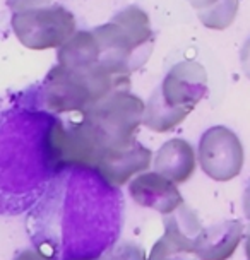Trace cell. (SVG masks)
Here are the masks:
<instances>
[{
	"label": "cell",
	"mask_w": 250,
	"mask_h": 260,
	"mask_svg": "<svg viewBox=\"0 0 250 260\" xmlns=\"http://www.w3.org/2000/svg\"><path fill=\"white\" fill-rule=\"evenodd\" d=\"M131 74L103 62L89 69H69L57 63L43 81V101L55 113H86L118 91H129Z\"/></svg>",
	"instance_id": "obj_1"
},
{
	"label": "cell",
	"mask_w": 250,
	"mask_h": 260,
	"mask_svg": "<svg viewBox=\"0 0 250 260\" xmlns=\"http://www.w3.org/2000/svg\"><path fill=\"white\" fill-rule=\"evenodd\" d=\"M206 94V69L194 60L175 63L146 103L142 123L152 132H170L192 113Z\"/></svg>",
	"instance_id": "obj_2"
},
{
	"label": "cell",
	"mask_w": 250,
	"mask_h": 260,
	"mask_svg": "<svg viewBox=\"0 0 250 260\" xmlns=\"http://www.w3.org/2000/svg\"><path fill=\"white\" fill-rule=\"evenodd\" d=\"M101 48V60L118 71L132 74L149 58L154 32L146 11L129 6L106 24L92 29Z\"/></svg>",
	"instance_id": "obj_3"
},
{
	"label": "cell",
	"mask_w": 250,
	"mask_h": 260,
	"mask_svg": "<svg viewBox=\"0 0 250 260\" xmlns=\"http://www.w3.org/2000/svg\"><path fill=\"white\" fill-rule=\"evenodd\" d=\"M146 113V103L131 91H118L82 113L105 149L136 139Z\"/></svg>",
	"instance_id": "obj_4"
},
{
	"label": "cell",
	"mask_w": 250,
	"mask_h": 260,
	"mask_svg": "<svg viewBox=\"0 0 250 260\" xmlns=\"http://www.w3.org/2000/svg\"><path fill=\"white\" fill-rule=\"evenodd\" d=\"M43 149L45 159L52 170H95L105 152L103 144L82 120L79 123H71L69 127L60 120H55L46 128Z\"/></svg>",
	"instance_id": "obj_5"
},
{
	"label": "cell",
	"mask_w": 250,
	"mask_h": 260,
	"mask_svg": "<svg viewBox=\"0 0 250 260\" xmlns=\"http://www.w3.org/2000/svg\"><path fill=\"white\" fill-rule=\"evenodd\" d=\"M11 24L16 38L29 50L60 48L76 32V17L64 6L14 12Z\"/></svg>",
	"instance_id": "obj_6"
},
{
	"label": "cell",
	"mask_w": 250,
	"mask_h": 260,
	"mask_svg": "<svg viewBox=\"0 0 250 260\" xmlns=\"http://www.w3.org/2000/svg\"><path fill=\"white\" fill-rule=\"evenodd\" d=\"M197 159L209 178L216 182H230L242 173L245 161L243 146L233 130L216 125L202 134Z\"/></svg>",
	"instance_id": "obj_7"
},
{
	"label": "cell",
	"mask_w": 250,
	"mask_h": 260,
	"mask_svg": "<svg viewBox=\"0 0 250 260\" xmlns=\"http://www.w3.org/2000/svg\"><path fill=\"white\" fill-rule=\"evenodd\" d=\"M151 149L137 142L136 139L108 147L101 154L95 171L110 187H122L134 175L146 171L151 166Z\"/></svg>",
	"instance_id": "obj_8"
},
{
	"label": "cell",
	"mask_w": 250,
	"mask_h": 260,
	"mask_svg": "<svg viewBox=\"0 0 250 260\" xmlns=\"http://www.w3.org/2000/svg\"><path fill=\"white\" fill-rule=\"evenodd\" d=\"M129 193L141 207L152 209L160 214H171L183 206V197L177 183L158 171L137 175L129 185Z\"/></svg>",
	"instance_id": "obj_9"
},
{
	"label": "cell",
	"mask_w": 250,
	"mask_h": 260,
	"mask_svg": "<svg viewBox=\"0 0 250 260\" xmlns=\"http://www.w3.org/2000/svg\"><path fill=\"white\" fill-rule=\"evenodd\" d=\"M196 151L192 144L185 139H171L154 154V171L177 185H182L192 178V175L196 173Z\"/></svg>",
	"instance_id": "obj_10"
},
{
	"label": "cell",
	"mask_w": 250,
	"mask_h": 260,
	"mask_svg": "<svg viewBox=\"0 0 250 260\" xmlns=\"http://www.w3.org/2000/svg\"><path fill=\"white\" fill-rule=\"evenodd\" d=\"M243 222L238 219L206 228L197 245V257L201 260H228L243 240Z\"/></svg>",
	"instance_id": "obj_11"
},
{
	"label": "cell",
	"mask_w": 250,
	"mask_h": 260,
	"mask_svg": "<svg viewBox=\"0 0 250 260\" xmlns=\"http://www.w3.org/2000/svg\"><path fill=\"white\" fill-rule=\"evenodd\" d=\"M163 224L165 238L173 241L175 245H178L180 248L187 250V252L197 253V245L201 241L202 235H204L206 228L202 226L196 211H192L191 207H187L183 204L175 212L165 216Z\"/></svg>",
	"instance_id": "obj_12"
},
{
	"label": "cell",
	"mask_w": 250,
	"mask_h": 260,
	"mask_svg": "<svg viewBox=\"0 0 250 260\" xmlns=\"http://www.w3.org/2000/svg\"><path fill=\"white\" fill-rule=\"evenodd\" d=\"M57 58L69 69H89L100 63L101 48L95 31L74 32L72 38L60 46Z\"/></svg>",
	"instance_id": "obj_13"
},
{
	"label": "cell",
	"mask_w": 250,
	"mask_h": 260,
	"mask_svg": "<svg viewBox=\"0 0 250 260\" xmlns=\"http://www.w3.org/2000/svg\"><path fill=\"white\" fill-rule=\"evenodd\" d=\"M237 12H238V0H217L211 7L197 11V17L209 29L223 31L233 24Z\"/></svg>",
	"instance_id": "obj_14"
},
{
	"label": "cell",
	"mask_w": 250,
	"mask_h": 260,
	"mask_svg": "<svg viewBox=\"0 0 250 260\" xmlns=\"http://www.w3.org/2000/svg\"><path fill=\"white\" fill-rule=\"evenodd\" d=\"M147 260H201V258L197 257V253L187 252V250L180 248L178 245H175L173 241L161 236L154 243V247L151 248V253Z\"/></svg>",
	"instance_id": "obj_15"
},
{
	"label": "cell",
	"mask_w": 250,
	"mask_h": 260,
	"mask_svg": "<svg viewBox=\"0 0 250 260\" xmlns=\"http://www.w3.org/2000/svg\"><path fill=\"white\" fill-rule=\"evenodd\" d=\"M101 260H146V252L137 243L123 241L110 252H106Z\"/></svg>",
	"instance_id": "obj_16"
},
{
	"label": "cell",
	"mask_w": 250,
	"mask_h": 260,
	"mask_svg": "<svg viewBox=\"0 0 250 260\" xmlns=\"http://www.w3.org/2000/svg\"><path fill=\"white\" fill-rule=\"evenodd\" d=\"M48 2L50 0H7L9 7H11L14 12L26 11V9L41 7V4H48Z\"/></svg>",
	"instance_id": "obj_17"
},
{
	"label": "cell",
	"mask_w": 250,
	"mask_h": 260,
	"mask_svg": "<svg viewBox=\"0 0 250 260\" xmlns=\"http://www.w3.org/2000/svg\"><path fill=\"white\" fill-rule=\"evenodd\" d=\"M240 63H242V71L250 79V38L245 41L242 50H240Z\"/></svg>",
	"instance_id": "obj_18"
},
{
	"label": "cell",
	"mask_w": 250,
	"mask_h": 260,
	"mask_svg": "<svg viewBox=\"0 0 250 260\" xmlns=\"http://www.w3.org/2000/svg\"><path fill=\"white\" fill-rule=\"evenodd\" d=\"M14 260H48L43 253L38 250H22L21 253H17Z\"/></svg>",
	"instance_id": "obj_19"
},
{
	"label": "cell",
	"mask_w": 250,
	"mask_h": 260,
	"mask_svg": "<svg viewBox=\"0 0 250 260\" xmlns=\"http://www.w3.org/2000/svg\"><path fill=\"white\" fill-rule=\"evenodd\" d=\"M191 6L196 9V11H201V9H206V7H211L212 4H216L217 0H187Z\"/></svg>",
	"instance_id": "obj_20"
},
{
	"label": "cell",
	"mask_w": 250,
	"mask_h": 260,
	"mask_svg": "<svg viewBox=\"0 0 250 260\" xmlns=\"http://www.w3.org/2000/svg\"><path fill=\"white\" fill-rule=\"evenodd\" d=\"M243 212L247 216V219H250V183L243 192Z\"/></svg>",
	"instance_id": "obj_21"
},
{
	"label": "cell",
	"mask_w": 250,
	"mask_h": 260,
	"mask_svg": "<svg viewBox=\"0 0 250 260\" xmlns=\"http://www.w3.org/2000/svg\"><path fill=\"white\" fill-rule=\"evenodd\" d=\"M245 255H247V258L250 260V228L247 231V240H245Z\"/></svg>",
	"instance_id": "obj_22"
},
{
	"label": "cell",
	"mask_w": 250,
	"mask_h": 260,
	"mask_svg": "<svg viewBox=\"0 0 250 260\" xmlns=\"http://www.w3.org/2000/svg\"><path fill=\"white\" fill-rule=\"evenodd\" d=\"M74 260H101V257L100 258H74Z\"/></svg>",
	"instance_id": "obj_23"
}]
</instances>
